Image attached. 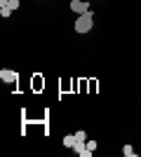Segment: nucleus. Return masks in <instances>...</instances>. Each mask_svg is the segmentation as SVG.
I'll list each match as a JSON object with an SVG mask.
<instances>
[{
  "mask_svg": "<svg viewBox=\"0 0 141 157\" xmlns=\"http://www.w3.org/2000/svg\"><path fill=\"white\" fill-rule=\"evenodd\" d=\"M92 26H94V21H92V10H89V12H85V14H80V17L75 19V31H78V33H89V31H92Z\"/></svg>",
  "mask_w": 141,
  "mask_h": 157,
  "instance_id": "f257e3e1",
  "label": "nucleus"
},
{
  "mask_svg": "<svg viewBox=\"0 0 141 157\" xmlns=\"http://www.w3.org/2000/svg\"><path fill=\"white\" fill-rule=\"evenodd\" d=\"M71 10L80 17V14L89 12V2H87V0H71Z\"/></svg>",
  "mask_w": 141,
  "mask_h": 157,
  "instance_id": "f03ea898",
  "label": "nucleus"
},
{
  "mask_svg": "<svg viewBox=\"0 0 141 157\" xmlns=\"http://www.w3.org/2000/svg\"><path fill=\"white\" fill-rule=\"evenodd\" d=\"M0 80H2V82H14V80H17V73L2 68V71H0Z\"/></svg>",
  "mask_w": 141,
  "mask_h": 157,
  "instance_id": "7ed1b4c3",
  "label": "nucleus"
},
{
  "mask_svg": "<svg viewBox=\"0 0 141 157\" xmlns=\"http://www.w3.org/2000/svg\"><path fill=\"white\" fill-rule=\"evenodd\" d=\"M64 145H66V148H73L75 145V134H66V136H64Z\"/></svg>",
  "mask_w": 141,
  "mask_h": 157,
  "instance_id": "20e7f679",
  "label": "nucleus"
},
{
  "mask_svg": "<svg viewBox=\"0 0 141 157\" xmlns=\"http://www.w3.org/2000/svg\"><path fill=\"white\" fill-rule=\"evenodd\" d=\"M122 152H125V155H127V157H134V155H136V152H134V148H132V145H129V143L125 145V148H122Z\"/></svg>",
  "mask_w": 141,
  "mask_h": 157,
  "instance_id": "39448f33",
  "label": "nucleus"
},
{
  "mask_svg": "<svg viewBox=\"0 0 141 157\" xmlns=\"http://www.w3.org/2000/svg\"><path fill=\"white\" fill-rule=\"evenodd\" d=\"M10 14H12V10H10V7H0V17H2V19H7Z\"/></svg>",
  "mask_w": 141,
  "mask_h": 157,
  "instance_id": "423d86ee",
  "label": "nucleus"
},
{
  "mask_svg": "<svg viewBox=\"0 0 141 157\" xmlns=\"http://www.w3.org/2000/svg\"><path fill=\"white\" fill-rule=\"evenodd\" d=\"M75 141H87V134H85V131H75Z\"/></svg>",
  "mask_w": 141,
  "mask_h": 157,
  "instance_id": "0eeeda50",
  "label": "nucleus"
},
{
  "mask_svg": "<svg viewBox=\"0 0 141 157\" xmlns=\"http://www.w3.org/2000/svg\"><path fill=\"white\" fill-rule=\"evenodd\" d=\"M7 7H10V10H12V12H14V10L19 7V0H10V2H7Z\"/></svg>",
  "mask_w": 141,
  "mask_h": 157,
  "instance_id": "6e6552de",
  "label": "nucleus"
},
{
  "mask_svg": "<svg viewBox=\"0 0 141 157\" xmlns=\"http://www.w3.org/2000/svg\"><path fill=\"white\" fill-rule=\"evenodd\" d=\"M87 148L94 152V150H96V141H87Z\"/></svg>",
  "mask_w": 141,
  "mask_h": 157,
  "instance_id": "1a4fd4ad",
  "label": "nucleus"
}]
</instances>
